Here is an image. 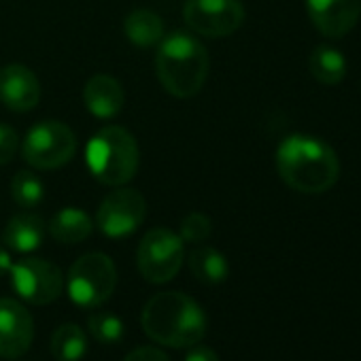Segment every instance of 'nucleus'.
<instances>
[{
	"mask_svg": "<svg viewBox=\"0 0 361 361\" xmlns=\"http://www.w3.org/2000/svg\"><path fill=\"white\" fill-rule=\"evenodd\" d=\"M183 361H219V355L211 346H190Z\"/></svg>",
	"mask_w": 361,
	"mask_h": 361,
	"instance_id": "26",
	"label": "nucleus"
},
{
	"mask_svg": "<svg viewBox=\"0 0 361 361\" xmlns=\"http://www.w3.org/2000/svg\"><path fill=\"white\" fill-rule=\"evenodd\" d=\"M183 20L196 35L221 39L243 26L245 7L240 0H185Z\"/></svg>",
	"mask_w": 361,
	"mask_h": 361,
	"instance_id": "9",
	"label": "nucleus"
},
{
	"mask_svg": "<svg viewBox=\"0 0 361 361\" xmlns=\"http://www.w3.org/2000/svg\"><path fill=\"white\" fill-rule=\"evenodd\" d=\"M209 51L190 32H172L159 41L155 73L161 87L176 98L196 96L209 77Z\"/></svg>",
	"mask_w": 361,
	"mask_h": 361,
	"instance_id": "3",
	"label": "nucleus"
},
{
	"mask_svg": "<svg viewBox=\"0 0 361 361\" xmlns=\"http://www.w3.org/2000/svg\"><path fill=\"white\" fill-rule=\"evenodd\" d=\"M35 338L32 314L20 302L0 298V357L18 359L24 355Z\"/></svg>",
	"mask_w": 361,
	"mask_h": 361,
	"instance_id": "11",
	"label": "nucleus"
},
{
	"mask_svg": "<svg viewBox=\"0 0 361 361\" xmlns=\"http://www.w3.org/2000/svg\"><path fill=\"white\" fill-rule=\"evenodd\" d=\"M123 32L128 41L136 47H153L164 39V22L157 13L149 9L132 11L123 22Z\"/></svg>",
	"mask_w": 361,
	"mask_h": 361,
	"instance_id": "17",
	"label": "nucleus"
},
{
	"mask_svg": "<svg viewBox=\"0 0 361 361\" xmlns=\"http://www.w3.org/2000/svg\"><path fill=\"white\" fill-rule=\"evenodd\" d=\"M140 321L151 340L172 348H190L198 344L209 327L202 306L192 295L180 291H161L149 298Z\"/></svg>",
	"mask_w": 361,
	"mask_h": 361,
	"instance_id": "2",
	"label": "nucleus"
},
{
	"mask_svg": "<svg viewBox=\"0 0 361 361\" xmlns=\"http://www.w3.org/2000/svg\"><path fill=\"white\" fill-rule=\"evenodd\" d=\"M41 100V83L37 75L24 64H9L0 68V102L9 111H32Z\"/></svg>",
	"mask_w": 361,
	"mask_h": 361,
	"instance_id": "13",
	"label": "nucleus"
},
{
	"mask_svg": "<svg viewBox=\"0 0 361 361\" xmlns=\"http://www.w3.org/2000/svg\"><path fill=\"white\" fill-rule=\"evenodd\" d=\"M306 11L323 37L342 39L361 18V0H306Z\"/></svg>",
	"mask_w": 361,
	"mask_h": 361,
	"instance_id": "12",
	"label": "nucleus"
},
{
	"mask_svg": "<svg viewBox=\"0 0 361 361\" xmlns=\"http://www.w3.org/2000/svg\"><path fill=\"white\" fill-rule=\"evenodd\" d=\"M123 361H170V359L166 357L164 350H159L155 346H138V348L130 350Z\"/></svg>",
	"mask_w": 361,
	"mask_h": 361,
	"instance_id": "25",
	"label": "nucleus"
},
{
	"mask_svg": "<svg viewBox=\"0 0 361 361\" xmlns=\"http://www.w3.org/2000/svg\"><path fill=\"white\" fill-rule=\"evenodd\" d=\"M13 262H11V255L7 249H3V245H0V276H5L9 270H11Z\"/></svg>",
	"mask_w": 361,
	"mask_h": 361,
	"instance_id": "27",
	"label": "nucleus"
},
{
	"mask_svg": "<svg viewBox=\"0 0 361 361\" xmlns=\"http://www.w3.org/2000/svg\"><path fill=\"white\" fill-rule=\"evenodd\" d=\"M77 151L75 132L56 119H45L30 128L24 138L22 155L37 170H54L62 168L73 159Z\"/></svg>",
	"mask_w": 361,
	"mask_h": 361,
	"instance_id": "7",
	"label": "nucleus"
},
{
	"mask_svg": "<svg viewBox=\"0 0 361 361\" xmlns=\"http://www.w3.org/2000/svg\"><path fill=\"white\" fill-rule=\"evenodd\" d=\"M213 224L202 213H190L180 221V240L183 243H202L211 236Z\"/></svg>",
	"mask_w": 361,
	"mask_h": 361,
	"instance_id": "23",
	"label": "nucleus"
},
{
	"mask_svg": "<svg viewBox=\"0 0 361 361\" xmlns=\"http://www.w3.org/2000/svg\"><path fill=\"white\" fill-rule=\"evenodd\" d=\"M11 196L22 209H35L43 202L45 190L41 178L30 170H20L11 180Z\"/></svg>",
	"mask_w": 361,
	"mask_h": 361,
	"instance_id": "21",
	"label": "nucleus"
},
{
	"mask_svg": "<svg viewBox=\"0 0 361 361\" xmlns=\"http://www.w3.org/2000/svg\"><path fill=\"white\" fill-rule=\"evenodd\" d=\"M51 353L58 361H79L87 353V336L75 323L60 325L51 336Z\"/></svg>",
	"mask_w": 361,
	"mask_h": 361,
	"instance_id": "20",
	"label": "nucleus"
},
{
	"mask_svg": "<svg viewBox=\"0 0 361 361\" xmlns=\"http://www.w3.org/2000/svg\"><path fill=\"white\" fill-rule=\"evenodd\" d=\"M190 270L204 285H221L230 274V264L217 249L200 247L190 253Z\"/></svg>",
	"mask_w": 361,
	"mask_h": 361,
	"instance_id": "18",
	"label": "nucleus"
},
{
	"mask_svg": "<svg viewBox=\"0 0 361 361\" xmlns=\"http://www.w3.org/2000/svg\"><path fill=\"white\" fill-rule=\"evenodd\" d=\"M9 274L16 293L35 306H47L56 302L64 289L60 268L41 257H26L16 262Z\"/></svg>",
	"mask_w": 361,
	"mask_h": 361,
	"instance_id": "8",
	"label": "nucleus"
},
{
	"mask_svg": "<svg viewBox=\"0 0 361 361\" xmlns=\"http://www.w3.org/2000/svg\"><path fill=\"white\" fill-rule=\"evenodd\" d=\"M115 285L117 270L113 259L104 253H87L71 266L66 291L77 306L98 308L111 298Z\"/></svg>",
	"mask_w": 361,
	"mask_h": 361,
	"instance_id": "5",
	"label": "nucleus"
},
{
	"mask_svg": "<svg viewBox=\"0 0 361 361\" xmlns=\"http://www.w3.org/2000/svg\"><path fill=\"white\" fill-rule=\"evenodd\" d=\"M185 259V243L166 228L147 232L136 251V266L145 281L161 285L172 281Z\"/></svg>",
	"mask_w": 361,
	"mask_h": 361,
	"instance_id": "6",
	"label": "nucleus"
},
{
	"mask_svg": "<svg viewBox=\"0 0 361 361\" xmlns=\"http://www.w3.org/2000/svg\"><path fill=\"white\" fill-rule=\"evenodd\" d=\"M18 149H20V138L16 130L0 123V166L9 164L18 155Z\"/></svg>",
	"mask_w": 361,
	"mask_h": 361,
	"instance_id": "24",
	"label": "nucleus"
},
{
	"mask_svg": "<svg viewBox=\"0 0 361 361\" xmlns=\"http://www.w3.org/2000/svg\"><path fill=\"white\" fill-rule=\"evenodd\" d=\"M87 331L102 344H111L123 338V323L113 312H96L87 319Z\"/></svg>",
	"mask_w": 361,
	"mask_h": 361,
	"instance_id": "22",
	"label": "nucleus"
},
{
	"mask_svg": "<svg viewBox=\"0 0 361 361\" xmlns=\"http://www.w3.org/2000/svg\"><path fill=\"white\" fill-rule=\"evenodd\" d=\"M45 238V221L39 215H16L5 232H3V243L7 249L18 251V253H32L43 245Z\"/></svg>",
	"mask_w": 361,
	"mask_h": 361,
	"instance_id": "15",
	"label": "nucleus"
},
{
	"mask_svg": "<svg viewBox=\"0 0 361 361\" xmlns=\"http://www.w3.org/2000/svg\"><path fill=\"white\" fill-rule=\"evenodd\" d=\"M85 161L102 185L121 188L134 178L140 151L134 136L126 128L106 126L87 142Z\"/></svg>",
	"mask_w": 361,
	"mask_h": 361,
	"instance_id": "4",
	"label": "nucleus"
},
{
	"mask_svg": "<svg viewBox=\"0 0 361 361\" xmlns=\"http://www.w3.org/2000/svg\"><path fill=\"white\" fill-rule=\"evenodd\" d=\"M310 75L323 85H338L346 77V58L340 49L321 45L314 47L308 60Z\"/></svg>",
	"mask_w": 361,
	"mask_h": 361,
	"instance_id": "19",
	"label": "nucleus"
},
{
	"mask_svg": "<svg viewBox=\"0 0 361 361\" xmlns=\"http://www.w3.org/2000/svg\"><path fill=\"white\" fill-rule=\"evenodd\" d=\"M147 202L140 192L132 188H117L100 202L96 226L109 238H123L138 230L145 221Z\"/></svg>",
	"mask_w": 361,
	"mask_h": 361,
	"instance_id": "10",
	"label": "nucleus"
},
{
	"mask_svg": "<svg viewBox=\"0 0 361 361\" xmlns=\"http://www.w3.org/2000/svg\"><path fill=\"white\" fill-rule=\"evenodd\" d=\"M94 230V224L90 219V215L81 209H73L66 207L62 211H58L54 215V219L49 221V234L54 236V240L62 243V245H77L83 243Z\"/></svg>",
	"mask_w": 361,
	"mask_h": 361,
	"instance_id": "16",
	"label": "nucleus"
},
{
	"mask_svg": "<svg viewBox=\"0 0 361 361\" xmlns=\"http://www.w3.org/2000/svg\"><path fill=\"white\" fill-rule=\"evenodd\" d=\"M83 102L92 115L111 119L123 106V90L117 79L109 75H94L83 87Z\"/></svg>",
	"mask_w": 361,
	"mask_h": 361,
	"instance_id": "14",
	"label": "nucleus"
},
{
	"mask_svg": "<svg viewBox=\"0 0 361 361\" xmlns=\"http://www.w3.org/2000/svg\"><path fill=\"white\" fill-rule=\"evenodd\" d=\"M276 170L291 190L300 194H323L336 185L340 161L325 140L291 134L276 149Z\"/></svg>",
	"mask_w": 361,
	"mask_h": 361,
	"instance_id": "1",
	"label": "nucleus"
}]
</instances>
